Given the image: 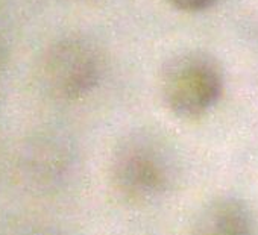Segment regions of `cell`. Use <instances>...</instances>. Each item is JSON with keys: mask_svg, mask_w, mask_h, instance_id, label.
<instances>
[{"mask_svg": "<svg viewBox=\"0 0 258 235\" xmlns=\"http://www.w3.org/2000/svg\"><path fill=\"white\" fill-rule=\"evenodd\" d=\"M223 71L211 55L188 50L172 56L160 74V93L166 106L181 119H199L223 94Z\"/></svg>", "mask_w": 258, "mask_h": 235, "instance_id": "1", "label": "cell"}, {"mask_svg": "<svg viewBox=\"0 0 258 235\" xmlns=\"http://www.w3.org/2000/svg\"><path fill=\"white\" fill-rule=\"evenodd\" d=\"M102 71V59L88 43H73L58 58V87L67 94H79L96 85Z\"/></svg>", "mask_w": 258, "mask_h": 235, "instance_id": "2", "label": "cell"}, {"mask_svg": "<svg viewBox=\"0 0 258 235\" xmlns=\"http://www.w3.org/2000/svg\"><path fill=\"white\" fill-rule=\"evenodd\" d=\"M247 208L237 200H219L205 208L195 223L193 235H252Z\"/></svg>", "mask_w": 258, "mask_h": 235, "instance_id": "3", "label": "cell"}, {"mask_svg": "<svg viewBox=\"0 0 258 235\" xmlns=\"http://www.w3.org/2000/svg\"><path fill=\"white\" fill-rule=\"evenodd\" d=\"M118 163L123 178L133 184H154V181L163 173L161 153L151 143L143 140L129 144L121 152Z\"/></svg>", "mask_w": 258, "mask_h": 235, "instance_id": "4", "label": "cell"}, {"mask_svg": "<svg viewBox=\"0 0 258 235\" xmlns=\"http://www.w3.org/2000/svg\"><path fill=\"white\" fill-rule=\"evenodd\" d=\"M166 2L182 13H202L217 4V0H166Z\"/></svg>", "mask_w": 258, "mask_h": 235, "instance_id": "5", "label": "cell"}]
</instances>
